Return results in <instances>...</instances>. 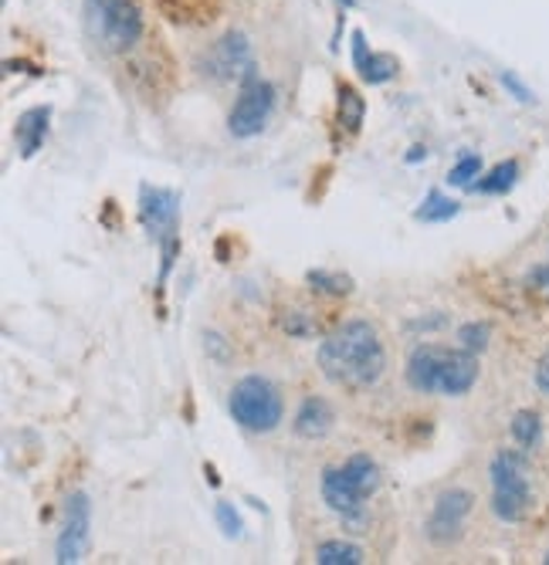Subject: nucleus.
<instances>
[{"mask_svg":"<svg viewBox=\"0 0 549 565\" xmlns=\"http://www.w3.org/2000/svg\"><path fill=\"white\" fill-rule=\"evenodd\" d=\"M336 424V414H332V406L323 399V396H306L303 406H298V414H295V437H303V440H323Z\"/></svg>","mask_w":549,"mask_h":565,"instance_id":"13","label":"nucleus"},{"mask_svg":"<svg viewBox=\"0 0 549 565\" xmlns=\"http://www.w3.org/2000/svg\"><path fill=\"white\" fill-rule=\"evenodd\" d=\"M306 281L316 288V291H323V295H353V278L349 275H342V271H309L306 275Z\"/></svg>","mask_w":549,"mask_h":565,"instance_id":"20","label":"nucleus"},{"mask_svg":"<svg viewBox=\"0 0 549 565\" xmlns=\"http://www.w3.org/2000/svg\"><path fill=\"white\" fill-rule=\"evenodd\" d=\"M529 285H536V288H542V291L549 295V265L536 268V271L529 275Z\"/></svg>","mask_w":549,"mask_h":565,"instance_id":"27","label":"nucleus"},{"mask_svg":"<svg viewBox=\"0 0 549 565\" xmlns=\"http://www.w3.org/2000/svg\"><path fill=\"white\" fill-rule=\"evenodd\" d=\"M139 224L157 244L180 241V193L167 186H139Z\"/></svg>","mask_w":549,"mask_h":565,"instance_id":"11","label":"nucleus"},{"mask_svg":"<svg viewBox=\"0 0 549 565\" xmlns=\"http://www.w3.org/2000/svg\"><path fill=\"white\" fill-rule=\"evenodd\" d=\"M204 75L214 82H237L244 85L247 78H255V51L241 31H228L218 38L204 58Z\"/></svg>","mask_w":549,"mask_h":565,"instance_id":"8","label":"nucleus"},{"mask_svg":"<svg viewBox=\"0 0 549 565\" xmlns=\"http://www.w3.org/2000/svg\"><path fill=\"white\" fill-rule=\"evenodd\" d=\"M319 370L329 383L342 390L377 386L387 370V349L380 342V332L363 319L336 326L319 342Z\"/></svg>","mask_w":549,"mask_h":565,"instance_id":"1","label":"nucleus"},{"mask_svg":"<svg viewBox=\"0 0 549 565\" xmlns=\"http://www.w3.org/2000/svg\"><path fill=\"white\" fill-rule=\"evenodd\" d=\"M516 180H519V163L516 160H506V163H498V167H492L485 177H478L468 190H475V193H509L513 186H516Z\"/></svg>","mask_w":549,"mask_h":565,"instance_id":"17","label":"nucleus"},{"mask_svg":"<svg viewBox=\"0 0 549 565\" xmlns=\"http://www.w3.org/2000/svg\"><path fill=\"white\" fill-rule=\"evenodd\" d=\"M498 82H503V88L506 92H513L516 95V102H522V106H529V102H536V95L513 75V72H503V78H498Z\"/></svg>","mask_w":549,"mask_h":565,"instance_id":"25","label":"nucleus"},{"mask_svg":"<svg viewBox=\"0 0 549 565\" xmlns=\"http://www.w3.org/2000/svg\"><path fill=\"white\" fill-rule=\"evenodd\" d=\"M353 65L363 75V82H370V85H383V82H390L397 72H401V62H397L393 55L367 47L363 31H353Z\"/></svg>","mask_w":549,"mask_h":565,"instance_id":"12","label":"nucleus"},{"mask_svg":"<svg viewBox=\"0 0 549 565\" xmlns=\"http://www.w3.org/2000/svg\"><path fill=\"white\" fill-rule=\"evenodd\" d=\"M475 508V494L465 491V488H447L434 498V508L427 515V525H424V535L431 545H452L462 539L465 532V522Z\"/></svg>","mask_w":549,"mask_h":565,"instance_id":"10","label":"nucleus"},{"mask_svg":"<svg viewBox=\"0 0 549 565\" xmlns=\"http://www.w3.org/2000/svg\"><path fill=\"white\" fill-rule=\"evenodd\" d=\"M336 119L346 132H360L363 126V116H367V102L360 98V92L353 85H339L336 92Z\"/></svg>","mask_w":549,"mask_h":565,"instance_id":"15","label":"nucleus"},{"mask_svg":"<svg viewBox=\"0 0 549 565\" xmlns=\"http://www.w3.org/2000/svg\"><path fill=\"white\" fill-rule=\"evenodd\" d=\"M275 98H278V92H275L272 82H265V78H258V75H255V78H247V82L241 85L237 98H234L231 116H228L231 136H234V139H255V136L268 126V119H272V113H275Z\"/></svg>","mask_w":549,"mask_h":565,"instance_id":"7","label":"nucleus"},{"mask_svg":"<svg viewBox=\"0 0 549 565\" xmlns=\"http://www.w3.org/2000/svg\"><path fill=\"white\" fill-rule=\"evenodd\" d=\"M380 488V465L367 454H353L339 468H326L319 491L326 508L346 525H360L367 515V498H373Z\"/></svg>","mask_w":549,"mask_h":565,"instance_id":"3","label":"nucleus"},{"mask_svg":"<svg viewBox=\"0 0 549 565\" xmlns=\"http://www.w3.org/2000/svg\"><path fill=\"white\" fill-rule=\"evenodd\" d=\"M411 390L431 396H465L478 383V355L468 349H447V345H414L404 370Z\"/></svg>","mask_w":549,"mask_h":565,"instance_id":"2","label":"nucleus"},{"mask_svg":"<svg viewBox=\"0 0 549 565\" xmlns=\"http://www.w3.org/2000/svg\"><path fill=\"white\" fill-rule=\"evenodd\" d=\"M92 542V498L85 491H72L65 498L62 511V529L55 542V562L59 565H75L88 552Z\"/></svg>","mask_w":549,"mask_h":565,"instance_id":"9","label":"nucleus"},{"mask_svg":"<svg viewBox=\"0 0 549 565\" xmlns=\"http://www.w3.org/2000/svg\"><path fill=\"white\" fill-rule=\"evenodd\" d=\"M424 157H427V149H424V146H414V149L408 152V163H421Z\"/></svg>","mask_w":549,"mask_h":565,"instance_id":"28","label":"nucleus"},{"mask_svg":"<svg viewBox=\"0 0 549 565\" xmlns=\"http://www.w3.org/2000/svg\"><path fill=\"white\" fill-rule=\"evenodd\" d=\"M482 173V157L478 152H465V157L452 167V173H447V183L452 186H472V180H478Z\"/></svg>","mask_w":549,"mask_h":565,"instance_id":"21","label":"nucleus"},{"mask_svg":"<svg viewBox=\"0 0 549 565\" xmlns=\"http://www.w3.org/2000/svg\"><path fill=\"white\" fill-rule=\"evenodd\" d=\"M542 562H546V565H549V552H546V558H542Z\"/></svg>","mask_w":549,"mask_h":565,"instance_id":"30","label":"nucleus"},{"mask_svg":"<svg viewBox=\"0 0 549 565\" xmlns=\"http://www.w3.org/2000/svg\"><path fill=\"white\" fill-rule=\"evenodd\" d=\"M282 329H285L288 335H298V339H306V335H316V332H319V326H316L306 312H285Z\"/></svg>","mask_w":549,"mask_h":565,"instance_id":"24","label":"nucleus"},{"mask_svg":"<svg viewBox=\"0 0 549 565\" xmlns=\"http://www.w3.org/2000/svg\"><path fill=\"white\" fill-rule=\"evenodd\" d=\"M82 28L106 55H126L142 38V11L136 0H85Z\"/></svg>","mask_w":549,"mask_h":565,"instance_id":"4","label":"nucleus"},{"mask_svg":"<svg viewBox=\"0 0 549 565\" xmlns=\"http://www.w3.org/2000/svg\"><path fill=\"white\" fill-rule=\"evenodd\" d=\"M316 562L319 565H363L367 562V552L353 542H342V539H332V542H323L316 548Z\"/></svg>","mask_w":549,"mask_h":565,"instance_id":"18","label":"nucleus"},{"mask_svg":"<svg viewBox=\"0 0 549 565\" xmlns=\"http://www.w3.org/2000/svg\"><path fill=\"white\" fill-rule=\"evenodd\" d=\"M536 386H539V393L549 396V352H542L536 363Z\"/></svg>","mask_w":549,"mask_h":565,"instance_id":"26","label":"nucleus"},{"mask_svg":"<svg viewBox=\"0 0 549 565\" xmlns=\"http://www.w3.org/2000/svg\"><path fill=\"white\" fill-rule=\"evenodd\" d=\"M458 211H462V203H458V200L444 196L441 190H431V193L424 196L421 207L414 211V221H421V224H444V221L458 217Z\"/></svg>","mask_w":549,"mask_h":565,"instance_id":"16","label":"nucleus"},{"mask_svg":"<svg viewBox=\"0 0 549 565\" xmlns=\"http://www.w3.org/2000/svg\"><path fill=\"white\" fill-rule=\"evenodd\" d=\"M214 519H218V529H221L228 539H241L244 522H241V515L234 511V504H231V501H218V504H214Z\"/></svg>","mask_w":549,"mask_h":565,"instance_id":"23","label":"nucleus"},{"mask_svg":"<svg viewBox=\"0 0 549 565\" xmlns=\"http://www.w3.org/2000/svg\"><path fill=\"white\" fill-rule=\"evenodd\" d=\"M231 417L241 430L247 434H272L282 417H285V403L278 386L268 376H244L231 390Z\"/></svg>","mask_w":549,"mask_h":565,"instance_id":"6","label":"nucleus"},{"mask_svg":"<svg viewBox=\"0 0 549 565\" xmlns=\"http://www.w3.org/2000/svg\"><path fill=\"white\" fill-rule=\"evenodd\" d=\"M492 511L498 522L516 525L529 515L532 508V488H529V457L526 450H498L492 457Z\"/></svg>","mask_w":549,"mask_h":565,"instance_id":"5","label":"nucleus"},{"mask_svg":"<svg viewBox=\"0 0 549 565\" xmlns=\"http://www.w3.org/2000/svg\"><path fill=\"white\" fill-rule=\"evenodd\" d=\"M47 122H52V106H34V109L18 116L14 142H18V152H21L24 160H31L34 152L41 149L44 136H47Z\"/></svg>","mask_w":549,"mask_h":565,"instance_id":"14","label":"nucleus"},{"mask_svg":"<svg viewBox=\"0 0 549 565\" xmlns=\"http://www.w3.org/2000/svg\"><path fill=\"white\" fill-rule=\"evenodd\" d=\"M509 430H513V440L522 450H532L542 440V420H539L536 409H519V414L513 417V424H509Z\"/></svg>","mask_w":549,"mask_h":565,"instance_id":"19","label":"nucleus"},{"mask_svg":"<svg viewBox=\"0 0 549 565\" xmlns=\"http://www.w3.org/2000/svg\"><path fill=\"white\" fill-rule=\"evenodd\" d=\"M488 335H492V326L488 322H468V326H462L458 329V342H462V349H468V352H485V345H488Z\"/></svg>","mask_w":549,"mask_h":565,"instance_id":"22","label":"nucleus"},{"mask_svg":"<svg viewBox=\"0 0 549 565\" xmlns=\"http://www.w3.org/2000/svg\"><path fill=\"white\" fill-rule=\"evenodd\" d=\"M339 4H346V8H349V4H353V0H339Z\"/></svg>","mask_w":549,"mask_h":565,"instance_id":"29","label":"nucleus"}]
</instances>
